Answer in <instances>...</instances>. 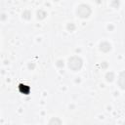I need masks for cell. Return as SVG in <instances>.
<instances>
[{
  "mask_svg": "<svg viewBox=\"0 0 125 125\" xmlns=\"http://www.w3.org/2000/svg\"><path fill=\"white\" fill-rule=\"evenodd\" d=\"M82 64H83L82 60L77 56H73L68 59V67L73 71L79 70L82 67Z\"/></svg>",
  "mask_w": 125,
  "mask_h": 125,
  "instance_id": "cell-1",
  "label": "cell"
},
{
  "mask_svg": "<svg viewBox=\"0 0 125 125\" xmlns=\"http://www.w3.org/2000/svg\"><path fill=\"white\" fill-rule=\"evenodd\" d=\"M77 15L82 18V19H86L91 15V9L88 5L86 4H81L78 6L77 8Z\"/></svg>",
  "mask_w": 125,
  "mask_h": 125,
  "instance_id": "cell-2",
  "label": "cell"
},
{
  "mask_svg": "<svg viewBox=\"0 0 125 125\" xmlns=\"http://www.w3.org/2000/svg\"><path fill=\"white\" fill-rule=\"evenodd\" d=\"M118 85L121 89L125 90V71H122L118 77Z\"/></svg>",
  "mask_w": 125,
  "mask_h": 125,
  "instance_id": "cell-3",
  "label": "cell"
},
{
  "mask_svg": "<svg viewBox=\"0 0 125 125\" xmlns=\"http://www.w3.org/2000/svg\"><path fill=\"white\" fill-rule=\"evenodd\" d=\"M100 48H101V50L103 51V52H108L109 50H110V48H111V46H110V44L108 43V42H102L101 43V45H100Z\"/></svg>",
  "mask_w": 125,
  "mask_h": 125,
  "instance_id": "cell-4",
  "label": "cell"
},
{
  "mask_svg": "<svg viewBox=\"0 0 125 125\" xmlns=\"http://www.w3.org/2000/svg\"><path fill=\"white\" fill-rule=\"evenodd\" d=\"M49 125H62V121H61L58 117H53V118L50 120Z\"/></svg>",
  "mask_w": 125,
  "mask_h": 125,
  "instance_id": "cell-5",
  "label": "cell"
},
{
  "mask_svg": "<svg viewBox=\"0 0 125 125\" xmlns=\"http://www.w3.org/2000/svg\"><path fill=\"white\" fill-rule=\"evenodd\" d=\"M20 86H21V90L22 93H24L25 95H27L29 93V88L26 85H20Z\"/></svg>",
  "mask_w": 125,
  "mask_h": 125,
  "instance_id": "cell-6",
  "label": "cell"
},
{
  "mask_svg": "<svg viewBox=\"0 0 125 125\" xmlns=\"http://www.w3.org/2000/svg\"><path fill=\"white\" fill-rule=\"evenodd\" d=\"M113 73L112 72H109V73H107L106 74V80L108 81V82H111L112 80H113Z\"/></svg>",
  "mask_w": 125,
  "mask_h": 125,
  "instance_id": "cell-7",
  "label": "cell"
},
{
  "mask_svg": "<svg viewBox=\"0 0 125 125\" xmlns=\"http://www.w3.org/2000/svg\"><path fill=\"white\" fill-rule=\"evenodd\" d=\"M46 16V13L43 11H39L38 12V19H44Z\"/></svg>",
  "mask_w": 125,
  "mask_h": 125,
  "instance_id": "cell-8",
  "label": "cell"
},
{
  "mask_svg": "<svg viewBox=\"0 0 125 125\" xmlns=\"http://www.w3.org/2000/svg\"><path fill=\"white\" fill-rule=\"evenodd\" d=\"M67 28H68V29H70V30H73V29H74V25H73L72 23H70V24H68Z\"/></svg>",
  "mask_w": 125,
  "mask_h": 125,
  "instance_id": "cell-9",
  "label": "cell"
},
{
  "mask_svg": "<svg viewBox=\"0 0 125 125\" xmlns=\"http://www.w3.org/2000/svg\"><path fill=\"white\" fill-rule=\"evenodd\" d=\"M122 125H125V120H124V122H123V124Z\"/></svg>",
  "mask_w": 125,
  "mask_h": 125,
  "instance_id": "cell-10",
  "label": "cell"
}]
</instances>
